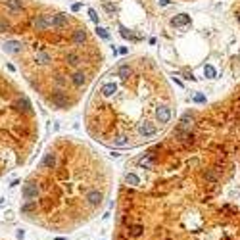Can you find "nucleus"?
I'll use <instances>...</instances> for the list:
<instances>
[{
	"instance_id": "1",
	"label": "nucleus",
	"mask_w": 240,
	"mask_h": 240,
	"mask_svg": "<svg viewBox=\"0 0 240 240\" xmlns=\"http://www.w3.org/2000/svg\"><path fill=\"white\" fill-rule=\"evenodd\" d=\"M112 240H240V175L217 104L127 165Z\"/></svg>"
},
{
	"instance_id": "2",
	"label": "nucleus",
	"mask_w": 240,
	"mask_h": 240,
	"mask_svg": "<svg viewBox=\"0 0 240 240\" xmlns=\"http://www.w3.org/2000/svg\"><path fill=\"white\" fill-rule=\"evenodd\" d=\"M0 42L56 110L73 108L104 62L85 23L39 0H0Z\"/></svg>"
},
{
	"instance_id": "3",
	"label": "nucleus",
	"mask_w": 240,
	"mask_h": 240,
	"mask_svg": "<svg viewBox=\"0 0 240 240\" xmlns=\"http://www.w3.org/2000/svg\"><path fill=\"white\" fill-rule=\"evenodd\" d=\"M113 171L73 136L48 144L19 192V215L46 232L69 234L90 223L110 200Z\"/></svg>"
},
{
	"instance_id": "4",
	"label": "nucleus",
	"mask_w": 240,
	"mask_h": 240,
	"mask_svg": "<svg viewBox=\"0 0 240 240\" xmlns=\"http://www.w3.org/2000/svg\"><path fill=\"white\" fill-rule=\"evenodd\" d=\"M175 100L152 60L135 58L106 75L86 108V129L110 148L154 142L169 127Z\"/></svg>"
},
{
	"instance_id": "5",
	"label": "nucleus",
	"mask_w": 240,
	"mask_h": 240,
	"mask_svg": "<svg viewBox=\"0 0 240 240\" xmlns=\"http://www.w3.org/2000/svg\"><path fill=\"white\" fill-rule=\"evenodd\" d=\"M217 108H219L223 123H225V127H227L232 150H234L236 165H238V175H240V90L238 92L234 90L223 104L219 102Z\"/></svg>"
},
{
	"instance_id": "6",
	"label": "nucleus",
	"mask_w": 240,
	"mask_h": 240,
	"mask_svg": "<svg viewBox=\"0 0 240 240\" xmlns=\"http://www.w3.org/2000/svg\"><path fill=\"white\" fill-rule=\"evenodd\" d=\"M234 10H236V21H238V23H240V2H238V8H236V6H234Z\"/></svg>"
},
{
	"instance_id": "7",
	"label": "nucleus",
	"mask_w": 240,
	"mask_h": 240,
	"mask_svg": "<svg viewBox=\"0 0 240 240\" xmlns=\"http://www.w3.org/2000/svg\"><path fill=\"white\" fill-rule=\"evenodd\" d=\"M0 240H6V238H2V236H0Z\"/></svg>"
}]
</instances>
